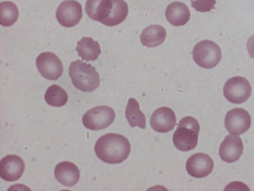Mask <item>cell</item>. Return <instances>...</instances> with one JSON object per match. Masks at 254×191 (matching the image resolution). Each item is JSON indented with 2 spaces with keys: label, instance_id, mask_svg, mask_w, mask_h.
<instances>
[{
  "label": "cell",
  "instance_id": "obj_1",
  "mask_svg": "<svg viewBox=\"0 0 254 191\" xmlns=\"http://www.w3.org/2000/svg\"><path fill=\"white\" fill-rule=\"evenodd\" d=\"M94 149L97 156L102 161L108 164H119L128 157L130 145L124 136L110 133L98 139Z\"/></svg>",
  "mask_w": 254,
  "mask_h": 191
},
{
  "label": "cell",
  "instance_id": "obj_18",
  "mask_svg": "<svg viewBox=\"0 0 254 191\" xmlns=\"http://www.w3.org/2000/svg\"><path fill=\"white\" fill-rule=\"evenodd\" d=\"M76 50L82 59L86 61L96 60L101 52L98 42L87 37L82 38L77 42Z\"/></svg>",
  "mask_w": 254,
  "mask_h": 191
},
{
  "label": "cell",
  "instance_id": "obj_23",
  "mask_svg": "<svg viewBox=\"0 0 254 191\" xmlns=\"http://www.w3.org/2000/svg\"><path fill=\"white\" fill-rule=\"evenodd\" d=\"M191 6L197 11L209 12L214 9L215 0H190Z\"/></svg>",
  "mask_w": 254,
  "mask_h": 191
},
{
  "label": "cell",
  "instance_id": "obj_14",
  "mask_svg": "<svg viewBox=\"0 0 254 191\" xmlns=\"http://www.w3.org/2000/svg\"><path fill=\"white\" fill-rule=\"evenodd\" d=\"M55 178L60 183L66 187L75 185L80 178V171L74 164L63 161L57 165L55 168Z\"/></svg>",
  "mask_w": 254,
  "mask_h": 191
},
{
  "label": "cell",
  "instance_id": "obj_17",
  "mask_svg": "<svg viewBox=\"0 0 254 191\" xmlns=\"http://www.w3.org/2000/svg\"><path fill=\"white\" fill-rule=\"evenodd\" d=\"M166 31L159 25H151L145 28L140 34V41L146 47H154L160 45L165 40Z\"/></svg>",
  "mask_w": 254,
  "mask_h": 191
},
{
  "label": "cell",
  "instance_id": "obj_6",
  "mask_svg": "<svg viewBox=\"0 0 254 191\" xmlns=\"http://www.w3.org/2000/svg\"><path fill=\"white\" fill-rule=\"evenodd\" d=\"M252 88L249 82L244 77L236 76L227 80L223 88L225 98L233 103H242L250 96Z\"/></svg>",
  "mask_w": 254,
  "mask_h": 191
},
{
  "label": "cell",
  "instance_id": "obj_13",
  "mask_svg": "<svg viewBox=\"0 0 254 191\" xmlns=\"http://www.w3.org/2000/svg\"><path fill=\"white\" fill-rule=\"evenodd\" d=\"M243 144L239 136L228 135L221 143L219 150L221 159L227 163H233L242 155L243 151Z\"/></svg>",
  "mask_w": 254,
  "mask_h": 191
},
{
  "label": "cell",
  "instance_id": "obj_11",
  "mask_svg": "<svg viewBox=\"0 0 254 191\" xmlns=\"http://www.w3.org/2000/svg\"><path fill=\"white\" fill-rule=\"evenodd\" d=\"M25 170L23 159L15 155H8L0 162V177L3 180L13 182L18 180Z\"/></svg>",
  "mask_w": 254,
  "mask_h": 191
},
{
  "label": "cell",
  "instance_id": "obj_19",
  "mask_svg": "<svg viewBox=\"0 0 254 191\" xmlns=\"http://www.w3.org/2000/svg\"><path fill=\"white\" fill-rule=\"evenodd\" d=\"M126 116L131 127L138 126L144 129L146 118L144 113L140 110L139 104L134 98H130L126 109Z\"/></svg>",
  "mask_w": 254,
  "mask_h": 191
},
{
  "label": "cell",
  "instance_id": "obj_16",
  "mask_svg": "<svg viewBox=\"0 0 254 191\" xmlns=\"http://www.w3.org/2000/svg\"><path fill=\"white\" fill-rule=\"evenodd\" d=\"M165 16L170 24L179 26L184 25L189 21L190 13L186 4L180 1H174L167 6Z\"/></svg>",
  "mask_w": 254,
  "mask_h": 191
},
{
  "label": "cell",
  "instance_id": "obj_3",
  "mask_svg": "<svg viewBox=\"0 0 254 191\" xmlns=\"http://www.w3.org/2000/svg\"><path fill=\"white\" fill-rule=\"evenodd\" d=\"M200 126L195 118L186 116L181 119L175 131L173 141L175 147L181 151H189L197 145Z\"/></svg>",
  "mask_w": 254,
  "mask_h": 191
},
{
  "label": "cell",
  "instance_id": "obj_10",
  "mask_svg": "<svg viewBox=\"0 0 254 191\" xmlns=\"http://www.w3.org/2000/svg\"><path fill=\"white\" fill-rule=\"evenodd\" d=\"M213 161L207 154L197 153L188 159L186 170L191 177L202 178L207 176L213 170Z\"/></svg>",
  "mask_w": 254,
  "mask_h": 191
},
{
  "label": "cell",
  "instance_id": "obj_15",
  "mask_svg": "<svg viewBox=\"0 0 254 191\" xmlns=\"http://www.w3.org/2000/svg\"><path fill=\"white\" fill-rule=\"evenodd\" d=\"M113 7V0H87L85 12L91 19L102 23L110 16Z\"/></svg>",
  "mask_w": 254,
  "mask_h": 191
},
{
  "label": "cell",
  "instance_id": "obj_5",
  "mask_svg": "<svg viewBox=\"0 0 254 191\" xmlns=\"http://www.w3.org/2000/svg\"><path fill=\"white\" fill-rule=\"evenodd\" d=\"M115 118V112L113 108L101 105L88 110L82 117V122L90 130H99L110 125Z\"/></svg>",
  "mask_w": 254,
  "mask_h": 191
},
{
  "label": "cell",
  "instance_id": "obj_21",
  "mask_svg": "<svg viewBox=\"0 0 254 191\" xmlns=\"http://www.w3.org/2000/svg\"><path fill=\"white\" fill-rule=\"evenodd\" d=\"M45 99L50 105L60 107L64 105L68 100V96L64 90L57 85H53L47 90Z\"/></svg>",
  "mask_w": 254,
  "mask_h": 191
},
{
  "label": "cell",
  "instance_id": "obj_22",
  "mask_svg": "<svg viewBox=\"0 0 254 191\" xmlns=\"http://www.w3.org/2000/svg\"><path fill=\"white\" fill-rule=\"evenodd\" d=\"M0 24L10 26L17 21L19 11L17 6L12 2L2 1L0 4Z\"/></svg>",
  "mask_w": 254,
  "mask_h": 191
},
{
  "label": "cell",
  "instance_id": "obj_12",
  "mask_svg": "<svg viewBox=\"0 0 254 191\" xmlns=\"http://www.w3.org/2000/svg\"><path fill=\"white\" fill-rule=\"evenodd\" d=\"M176 121L174 111L169 107L163 106L154 111L150 117V125L154 130L165 133L174 128Z\"/></svg>",
  "mask_w": 254,
  "mask_h": 191
},
{
  "label": "cell",
  "instance_id": "obj_7",
  "mask_svg": "<svg viewBox=\"0 0 254 191\" xmlns=\"http://www.w3.org/2000/svg\"><path fill=\"white\" fill-rule=\"evenodd\" d=\"M36 65L41 75L50 80H58L64 71L61 60L50 52L41 53L36 59Z\"/></svg>",
  "mask_w": 254,
  "mask_h": 191
},
{
  "label": "cell",
  "instance_id": "obj_9",
  "mask_svg": "<svg viewBox=\"0 0 254 191\" xmlns=\"http://www.w3.org/2000/svg\"><path fill=\"white\" fill-rule=\"evenodd\" d=\"M225 126L233 134L240 135L250 127L251 117L249 112L242 108H235L227 112L225 118Z\"/></svg>",
  "mask_w": 254,
  "mask_h": 191
},
{
  "label": "cell",
  "instance_id": "obj_20",
  "mask_svg": "<svg viewBox=\"0 0 254 191\" xmlns=\"http://www.w3.org/2000/svg\"><path fill=\"white\" fill-rule=\"evenodd\" d=\"M113 7L108 18L102 24L113 26L123 22L126 18L128 11V5L124 0H113Z\"/></svg>",
  "mask_w": 254,
  "mask_h": 191
},
{
  "label": "cell",
  "instance_id": "obj_24",
  "mask_svg": "<svg viewBox=\"0 0 254 191\" xmlns=\"http://www.w3.org/2000/svg\"><path fill=\"white\" fill-rule=\"evenodd\" d=\"M247 48L250 57L254 59V34L248 40Z\"/></svg>",
  "mask_w": 254,
  "mask_h": 191
},
{
  "label": "cell",
  "instance_id": "obj_4",
  "mask_svg": "<svg viewBox=\"0 0 254 191\" xmlns=\"http://www.w3.org/2000/svg\"><path fill=\"white\" fill-rule=\"evenodd\" d=\"M192 56L197 65L203 68L211 69L220 62L221 51L220 47L214 42L204 40L194 46Z\"/></svg>",
  "mask_w": 254,
  "mask_h": 191
},
{
  "label": "cell",
  "instance_id": "obj_8",
  "mask_svg": "<svg viewBox=\"0 0 254 191\" xmlns=\"http://www.w3.org/2000/svg\"><path fill=\"white\" fill-rule=\"evenodd\" d=\"M82 16L81 5L75 0L62 2L57 8L56 18L62 26L73 27L78 24Z\"/></svg>",
  "mask_w": 254,
  "mask_h": 191
},
{
  "label": "cell",
  "instance_id": "obj_2",
  "mask_svg": "<svg viewBox=\"0 0 254 191\" xmlns=\"http://www.w3.org/2000/svg\"><path fill=\"white\" fill-rule=\"evenodd\" d=\"M69 75L74 86L84 92H92L100 85L99 75L95 68L79 60L71 63Z\"/></svg>",
  "mask_w": 254,
  "mask_h": 191
}]
</instances>
